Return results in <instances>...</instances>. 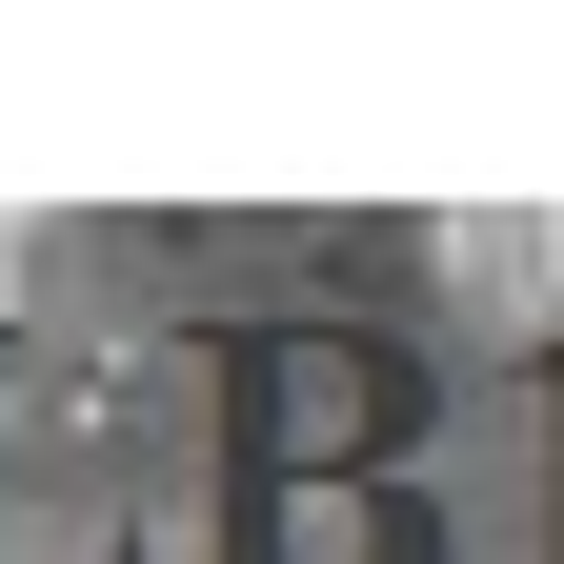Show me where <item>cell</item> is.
Listing matches in <instances>:
<instances>
[{"instance_id":"cell-1","label":"cell","mask_w":564,"mask_h":564,"mask_svg":"<svg viewBox=\"0 0 564 564\" xmlns=\"http://www.w3.org/2000/svg\"><path fill=\"white\" fill-rule=\"evenodd\" d=\"M524 242H544V282H564V223H524Z\"/></svg>"}]
</instances>
